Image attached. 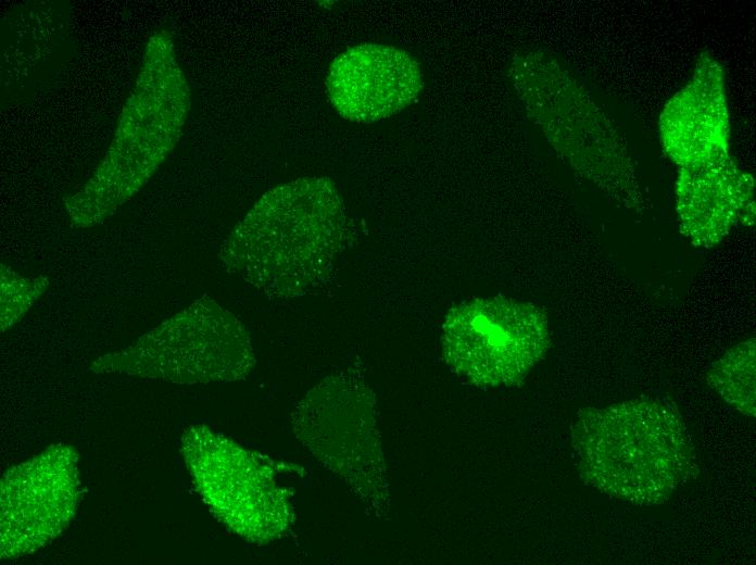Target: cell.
<instances>
[{
  "label": "cell",
  "instance_id": "obj_1",
  "mask_svg": "<svg viewBox=\"0 0 756 565\" xmlns=\"http://www.w3.org/2000/svg\"><path fill=\"white\" fill-rule=\"evenodd\" d=\"M342 198L327 177L265 192L228 236L224 266L270 299L297 298L328 272L346 238Z\"/></svg>",
  "mask_w": 756,
  "mask_h": 565
},
{
  "label": "cell",
  "instance_id": "obj_2",
  "mask_svg": "<svg viewBox=\"0 0 756 565\" xmlns=\"http://www.w3.org/2000/svg\"><path fill=\"white\" fill-rule=\"evenodd\" d=\"M571 447L588 485L640 506L666 502L698 470L682 419L656 401L584 410L572 425Z\"/></svg>",
  "mask_w": 756,
  "mask_h": 565
},
{
  "label": "cell",
  "instance_id": "obj_3",
  "mask_svg": "<svg viewBox=\"0 0 756 565\" xmlns=\"http://www.w3.org/2000/svg\"><path fill=\"white\" fill-rule=\"evenodd\" d=\"M255 365L241 322L200 299L133 346L96 361L98 373H123L177 384L244 379Z\"/></svg>",
  "mask_w": 756,
  "mask_h": 565
},
{
  "label": "cell",
  "instance_id": "obj_4",
  "mask_svg": "<svg viewBox=\"0 0 756 565\" xmlns=\"http://www.w3.org/2000/svg\"><path fill=\"white\" fill-rule=\"evenodd\" d=\"M179 450L198 493L232 532L254 544L287 533L292 506L267 459L203 424L182 431Z\"/></svg>",
  "mask_w": 756,
  "mask_h": 565
},
{
  "label": "cell",
  "instance_id": "obj_5",
  "mask_svg": "<svg viewBox=\"0 0 756 565\" xmlns=\"http://www.w3.org/2000/svg\"><path fill=\"white\" fill-rule=\"evenodd\" d=\"M374 395L350 372L327 376L298 402L292 427L300 442L375 510L386 507L388 485L375 423Z\"/></svg>",
  "mask_w": 756,
  "mask_h": 565
},
{
  "label": "cell",
  "instance_id": "obj_6",
  "mask_svg": "<svg viewBox=\"0 0 756 565\" xmlns=\"http://www.w3.org/2000/svg\"><path fill=\"white\" fill-rule=\"evenodd\" d=\"M549 344L541 311L505 298L461 303L450 310L442 326L445 362L480 388L509 387L524 379Z\"/></svg>",
  "mask_w": 756,
  "mask_h": 565
},
{
  "label": "cell",
  "instance_id": "obj_7",
  "mask_svg": "<svg viewBox=\"0 0 756 565\" xmlns=\"http://www.w3.org/2000/svg\"><path fill=\"white\" fill-rule=\"evenodd\" d=\"M78 455L65 444L51 445L1 479L2 560L34 553L73 520L81 497Z\"/></svg>",
  "mask_w": 756,
  "mask_h": 565
},
{
  "label": "cell",
  "instance_id": "obj_8",
  "mask_svg": "<svg viewBox=\"0 0 756 565\" xmlns=\"http://www.w3.org/2000/svg\"><path fill=\"white\" fill-rule=\"evenodd\" d=\"M331 105L343 118L369 124L408 105L424 88L419 63L387 45L361 43L340 53L326 78Z\"/></svg>",
  "mask_w": 756,
  "mask_h": 565
},
{
  "label": "cell",
  "instance_id": "obj_9",
  "mask_svg": "<svg viewBox=\"0 0 756 565\" xmlns=\"http://www.w3.org/2000/svg\"><path fill=\"white\" fill-rule=\"evenodd\" d=\"M754 340L730 351L709 374L718 393L741 413L755 416Z\"/></svg>",
  "mask_w": 756,
  "mask_h": 565
}]
</instances>
